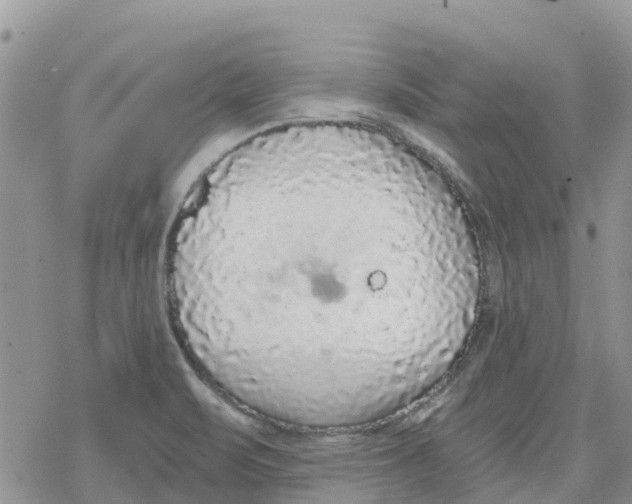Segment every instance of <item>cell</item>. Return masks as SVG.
<instances>
[{"instance_id":"6da1fadb","label":"cell","mask_w":632,"mask_h":504,"mask_svg":"<svg viewBox=\"0 0 632 504\" xmlns=\"http://www.w3.org/2000/svg\"><path fill=\"white\" fill-rule=\"evenodd\" d=\"M395 162L348 135L240 146L206 175L170 257L218 360L247 385L348 373L413 260Z\"/></svg>"}]
</instances>
